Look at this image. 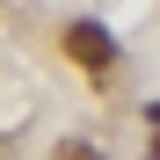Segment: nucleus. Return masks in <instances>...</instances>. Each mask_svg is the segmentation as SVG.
I'll return each mask as SVG.
<instances>
[{"label":"nucleus","mask_w":160,"mask_h":160,"mask_svg":"<svg viewBox=\"0 0 160 160\" xmlns=\"http://www.w3.org/2000/svg\"><path fill=\"white\" fill-rule=\"evenodd\" d=\"M66 51L80 66H117V37L102 29V22H73V29H66Z\"/></svg>","instance_id":"f257e3e1"},{"label":"nucleus","mask_w":160,"mask_h":160,"mask_svg":"<svg viewBox=\"0 0 160 160\" xmlns=\"http://www.w3.org/2000/svg\"><path fill=\"white\" fill-rule=\"evenodd\" d=\"M58 160H102V153H95V146H66Z\"/></svg>","instance_id":"f03ea898"}]
</instances>
